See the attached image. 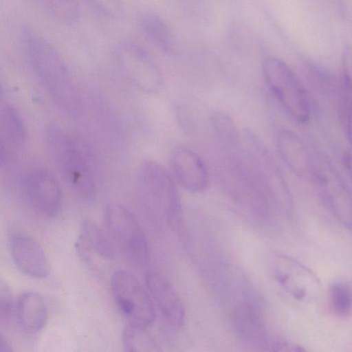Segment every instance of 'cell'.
Here are the masks:
<instances>
[{
    "label": "cell",
    "instance_id": "cell-1",
    "mask_svg": "<svg viewBox=\"0 0 352 352\" xmlns=\"http://www.w3.org/2000/svg\"><path fill=\"white\" fill-rule=\"evenodd\" d=\"M30 67L56 105L67 115L78 117L82 100L65 61L47 40L31 30L23 34Z\"/></svg>",
    "mask_w": 352,
    "mask_h": 352
},
{
    "label": "cell",
    "instance_id": "cell-2",
    "mask_svg": "<svg viewBox=\"0 0 352 352\" xmlns=\"http://www.w3.org/2000/svg\"><path fill=\"white\" fill-rule=\"evenodd\" d=\"M52 160L68 185L80 197L92 201L96 184L91 157L82 143L61 126L52 124L45 132Z\"/></svg>",
    "mask_w": 352,
    "mask_h": 352
},
{
    "label": "cell",
    "instance_id": "cell-3",
    "mask_svg": "<svg viewBox=\"0 0 352 352\" xmlns=\"http://www.w3.org/2000/svg\"><path fill=\"white\" fill-rule=\"evenodd\" d=\"M265 80L285 112L294 121L306 123L310 105L306 91L292 69L276 58L266 59L262 66Z\"/></svg>",
    "mask_w": 352,
    "mask_h": 352
},
{
    "label": "cell",
    "instance_id": "cell-4",
    "mask_svg": "<svg viewBox=\"0 0 352 352\" xmlns=\"http://www.w3.org/2000/svg\"><path fill=\"white\" fill-rule=\"evenodd\" d=\"M107 232L129 263L143 265L148 259L144 233L133 214L124 206L109 204L103 214Z\"/></svg>",
    "mask_w": 352,
    "mask_h": 352
},
{
    "label": "cell",
    "instance_id": "cell-5",
    "mask_svg": "<svg viewBox=\"0 0 352 352\" xmlns=\"http://www.w3.org/2000/svg\"><path fill=\"white\" fill-rule=\"evenodd\" d=\"M116 63L126 80L138 90L147 94L159 92L164 80L151 56L135 43L125 41L114 52Z\"/></svg>",
    "mask_w": 352,
    "mask_h": 352
},
{
    "label": "cell",
    "instance_id": "cell-6",
    "mask_svg": "<svg viewBox=\"0 0 352 352\" xmlns=\"http://www.w3.org/2000/svg\"><path fill=\"white\" fill-rule=\"evenodd\" d=\"M111 288L118 308L129 323L146 327L153 322L155 312L152 302L133 274L124 270L115 272Z\"/></svg>",
    "mask_w": 352,
    "mask_h": 352
},
{
    "label": "cell",
    "instance_id": "cell-7",
    "mask_svg": "<svg viewBox=\"0 0 352 352\" xmlns=\"http://www.w3.org/2000/svg\"><path fill=\"white\" fill-rule=\"evenodd\" d=\"M274 276L294 298L305 303L317 301L322 285L318 277L307 266L285 254L276 256Z\"/></svg>",
    "mask_w": 352,
    "mask_h": 352
},
{
    "label": "cell",
    "instance_id": "cell-8",
    "mask_svg": "<svg viewBox=\"0 0 352 352\" xmlns=\"http://www.w3.org/2000/svg\"><path fill=\"white\" fill-rule=\"evenodd\" d=\"M22 190L32 208L46 217H54L60 212L63 195L54 176L44 169H34L22 181Z\"/></svg>",
    "mask_w": 352,
    "mask_h": 352
},
{
    "label": "cell",
    "instance_id": "cell-9",
    "mask_svg": "<svg viewBox=\"0 0 352 352\" xmlns=\"http://www.w3.org/2000/svg\"><path fill=\"white\" fill-rule=\"evenodd\" d=\"M313 179L332 214L352 229V195L335 169L327 163L316 164Z\"/></svg>",
    "mask_w": 352,
    "mask_h": 352
},
{
    "label": "cell",
    "instance_id": "cell-10",
    "mask_svg": "<svg viewBox=\"0 0 352 352\" xmlns=\"http://www.w3.org/2000/svg\"><path fill=\"white\" fill-rule=\"evenodd\" d=\"M9 243L13 262L21 272L34 278L48 276L50 267L45 252L32 235L22 230L13 231Z\"/></svg>",
    "mask_w": 352,
    "mask_h": 352
},
{
    "label": "cell",
    "instance_id": "cell-11",
    "mask_svg": "<svg viewBox=\"0 0 352 352\" xmlns=\"http://www.w3.org/2000/svg\"><path fill=\"white\" fill-rule=\"evenodd\" d=\"M245 147L256 162L272 197L285 207L291 205V195L285 180L274 158L261 138L252 130L243 133Z\"/></svg>",
    "mask_w": 352,
    "mask_h": 352
},
{
    "label": "cell",
    "instance_id": "cell-12",
    "mask_svg": "<svg viewBox=\"0 0 352 352\" xmlns=\"http://www.w3.org/2000/svg\"><path fill=\"white\" fill-rule=\"evenodd\" d=\"M170 166L175 179L186 190L199 192L207 187V168L201 159L188 147L178 146L174 148Z\"/></svg>",
    "mask_w": 352,
    "mask_h": 352
},
{
    "label": "cell",
    "instance_id": "cell-13",
    "mask_svg": "<svg viewBox=\"0 0 352 352\" xmlns=\"http://www.w3.org/2000/svg\"><path fill=\"white\" fill-rule=\"evenodd\" d=\"M276 146L285 164L300 177L313 178L316 164L306 145L295 132L279 129L276 134Z\"/></svg>",
    "mask_w": 352,
    "mask_h": 352
},
{
    "label": "cell",
    "instance_id": "cell-14",
    "mask_svg": "<svg viewBox=\"0 0 352 352\" xmlns=\"http://www.w3.org/2000/svg\"><path fill=\"white\" fill-rule=\"evenodd\" d=\"M145 280L147 288L161 312L175 325H183L184 307L170 283L155 272H147Z\"/></svg>",
    "mask_w": 352,
    "mask_h": 352
},
{
    "label": "cell",
    "instance_id": "cell-15",
    "mask_svg": "<svg viewBox=\"0 0 352 352\" xmlns=\"http://www.w3.org/2000/svg\"><path fill=\"white\" fill-rule=\"evenodd\" d=\"M16 316L21 328L29 333H36L45 326L48 311L43 297L34 292L21 295L16 305Z\"/></svg>",
    "mask_w": 352,
    "mask_h": 352
},
{
    "label": "cell",
    "instance_id": "cell-16",
    "mask_svg": "<svg viewBox=\"0 0 352 352\" xmlns=\"http://www.w3.org/2000/svg\"><path fill=\"white\" fill-rule=\"evenodd\" d=\"M90 247L95 254L107 260L115 259L118 249L109 236L96 223L89 219L82 221L79 235Z\"/></svg>",
    "mask_w": 352,
    "mask_h": 352
},
{
    "label": "cell",
    "instance_id": "cell-17",
    "mask_svg": "<svg viewBox=\"0 0 352 352\" xmlns=\"http://www.w3.org/2000/svg\"><path fill=\"white\" fill-rule=\"evenodd\" d=\"M1 146H22L26 140V129L17 110L10 104H4L1 109Z\"/></svg>",
    "mask_w": 352,
    "mask_h": 352
},
{
    "label": "cell",
    "instance_id": "cell-18",
    "mask_svg": "<svg viewBox=\"0 0 352 352\" xmlns=\"http://www.w3.org/2000/svg\"><path fill=\"white\" fill-rule=\"evenodd\" d=\"M140 28L146 38L163 52L172 48V36L166 23L157 15L145 14L140 19Z\"/></svg>",
    "mask_w": 352,
    "mask_h": 352
},
{
    "label": "cell",
    "instance_id": "cell-19",
    "mask_svg": "<svg viewBox=\"0 0 352 352\" xmlns=\"http://www.w3.org/2000/svg\"><path fill=\"white\" fill-rule=\"evenodd\" d=\"M122 342L124 350L129 352L155 351L156 346L145 327L133 323L124 327Z\"/></svg>",
    "mask_w": 352,
    "mask_h": 352
},
{
    "label": "cell",
    "instance_id": "cell-20",
    "mask_svg": "<svg viewBox=\"0 0 352 352\" xmlns=\"http://www.w3.org/2000/svg\"><path fill=\"white\" fill-rule=\"evenodd\" d=\"M47 12L57 21L72 25L79 18L78 0H39Z\"/></svg>",
    "mask_w": 352,
    "mask_h": 352
},
{
    "label": "cell",
    "instance_id": "cell-21",
    "mask_svg": "<svg viewBox=\"0 0 352 352\" xmlns=\"http://www.w3.org/2000/svg\"><path fill=\"white\" fill-rule=\"evenodd\" d=\"M330 305L335 314L348 315L352 310V290L346 283H333L329 289Z\"/></svg>",
    "mask_w": 352,
    "mask_h": 352
},
{
    "label": "cell",
    "instance_id": "cell-22",
    "mask_svg": "<svg viewBox=\"0 0 352 352\" xmlns=\"http://www.w3.org/2000/svg\"><path fill=\"white\" fill-rule=\"evenodd\" d=\"M212 128L222 145H230L239 142L236 128L227 115L215 113L210 118Z\"/></svg>",
    "mask_w": 352,
    "mask_h": 352
},
{
    "label": "cell",
    "instance_id": "cell-23",
    "mask_svg": "<svg viewBox=\"0 0 352 352\" xmlns=\"http://www.w3.org/2000/svg\"><path fill=\"white\" fill-rule=\"evenodd\" d=\"M89 4L100 14L109 19H116L121 15V0H87Z\"/></svg>",
    "mask_w": 352,
    "mask_h": 352
},
{
    "label": "cell",
    "instance_id": "cell-24",
    "mask_svg": "<svg viewBox=\"0 0 352 352\" xmlns=\"http://www.w3.org/2000/svg\"><path fill=\"white\" fill-rule=\"evenodd\" d=\"M12 297L10 288L3 281L0 284V319L1 323H7L12 312Z\"/></svg>",
    "mask_w": 352,
    "mask_h": 352
},
{
    "label": "cell",
    "instance_id": "cell-25",
    "mask_svg": "<svg viewBox=\"0 0 352 352\" xmlns=\"http://www.w3.org/2000/svg\"><path fill=\"white\" fill-rule=\"evenodd\" d=\"M272 346L275 351H303L305 349L297 344L287 341L285 340L279 339L274 342Z\"/></svg>",
    "mask_w": 352,
    "mask_h": 352
},
{
    "label": "cell",
    "instance_id": "cell-26",
    "mask_svg": "<svg viewBox=\"0 0 352 352\" xmlns=\"http://www.w3.org/2000/svg\"><path fill=\"white\" fill-rule=\"evenodd\" d=\"M12 351V346L9 341L3 337V335L0 336V352H10Z\"/></svg>",
    "mask_w": 352,
    "mask_h": 352
}]
</instances>
